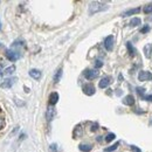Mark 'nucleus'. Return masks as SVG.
<instances>
[{
  "label": "nucleus",
  "instance_id": "nucleus-1",
  "mask_svg": "<svg viewBox=\"0 0 152 152\" xmlns=\"http://www.w3.org/2000/svg\"><path fill=\"white\" fill-rule=\"evenodd\" d=\"M108 8V5L103 1H93L89 6V14H95L97 12L105 11Z\"/></svg>",
  "mask_w": 152,
  "mask_h": 152
},
{
  "label": "nucleus",
  "instance_id": "nucleus-2",
  "mask_svg": "<svg viewBox=\"0 0 152 152\" xmlns=\"http://www.w3.org/2000/svg\"><path fill=\"white\" fill-rule=\"evenodd\" d=\"M6 57L11 61V62H15V61H18L20 58V56H21V54L20 53H18V52H15V50H13V49H7L6 50Z\"/></svg>",
  "mask_w": 152,
  "mask_h": 152
},
{
  "label": "nucleus",
  "instance_id": "nucleus-3",
  "mask_svg": "<svg viewBox=\"0 0 152 152\" xmlns=\"http://www.w3.org/2000/svg\"><path fill=\"white\" fill-rule=\"evenodd\" d=\"M98 70L97 69H87V70H84V73H83V75L84 77L88 80V81H93V80H95L96 77L98 76Z\"/></svg>",
  "mask_w": 152,
  "mask_h": 152
},
{
  "label": "nucleus",
  "instance_id": "nucleus-4",
  "mask_svg": "<svg viewBox=\"0 0 152 152\" xmlns=\"http://www.w3.org/2000/svg\"><path fill=\"white\" fill-rule=\"evenodd\" d=\"M114 45H115V38L114 35H109L107 37L105 40H104V47L108 52H111L114 49Z\"/></svg>",
  "mask_w": 152,
  "mask_h": 152
},
{
  "label": "nucleus",
  "instance_id": "nucleus-5",
  "mask_svg": "<svg viewBox=\"0 0 152 152\" xmlns=\"http://www.w3.org/2000/svg\"><path fill=\"white\" fill-rule=\"evenodd\" d=\"M23 48H25V42L22 40H17V41L13 42L11 49H13V50H15V52H18V53L21 54V52H22Z\"/></svg>",
  "mask_w": 152,
  "mask_h": 152
},
{
  "label": "nucleus",
  "instance_id": "nucleus-6",
  "mask_svg": "<svg viewBox=\"0 0 152 152\" xmlns=\"http://www.w3.org/2000/svg\"><path fill=\"white\" fill-rule=\"evenodd\" d=\"M17 77H10V78H6V80H4V82L0 84V87L1 88H11L15 82H17Z\"/></svg>",
  "mask_w": 152,
  "mask_h": 152
},
{
  "label": "nucleus",
  "instance_id": "nucleus-7",
  "mask_svg": "<svg viewBox=\"0 0 152 152\" xmlns=\"http://www.w3.org/2000/svg\"><path fill=\"white\" fill-rule=\"evenodd\" d=\"M82 90H83V93H84L86 95H88V96H91L95 94V87H94L93 84H90V83L84 84L83 88H82Z\"/></svg>",
  "mask_w": 152,
  "mask_h": 152
},
{
  "label": "nucleus",
  "instance_id": "nucleus-8",
  "mask_svg": "<svg viewBox=\"0 0 152 152\" xmlns=\"http://www.w3.org/2000/svg\"><path fill=\"white\" fill-rule=\"evenodd\" d=\"M138 80L139 81H151L152 80V74L150 72H144V70H142V72H139V74H138Z\"/></svg>",
  "mask_w": 152,
  "mask_h": 152
},
{
  "label": "nucleus",
  "instance_id": "nucleus-9",
  "mask_svg": "<svg viewBox=\"0 0 152 152\" xmlns=\"http://www.w3.org/2000/svg\"><path fill=\"white\" fill-rule=\"evenodd\" d=\"M110 83H111V78H110L109 76H105V77H103V78L99 81L98 86H99V88H101V89H104V88H107Z\"/></svg>",
  "mask_w": 152,
  "mask_h": 152
},
{
  "label": "nucleus",
  "instance_id": "nucleus-10",
  "mask_svg": "<svg viewBox=\"0 0 152 152\" xmlns=\"http://www.w3.org/2000/svg\"><path fill=\"white\" fill-rule=\"evenodd\" d=\"M139 11H140V8H139V7H136V8H132V10H128V11H125L122 15H123V17H130V15H133V14L139 13Z\"/></svg>",
  "mask_w": 152,
  "mask_h": 152
},
{
  "label": "nucleus",
  "instance_id": "nucleus-11",
  "mask_svg": "<svg viewBox=\"0 0 152 152\" xmlns=\"http://www.w3.org/2000/svg\"><path fill=\"white\" fill-rule=\"evenodd\" d=\"M123 103L125 105H133L134 104V98L132 95H128L123 98Z\"/></svg>",
  "mask_w": 152,
  "mask_h": 152
},
{
  "label": "nucleus",
  "instance_id": "nucleus-12",
  "mask_svg": "<svg viewBox=\"0 0 152 152\" xmlns=\"http://www.w3.org/2000/svg\"><path fill=\"white\" fill-rule=\"evenodd\" d=\"M58 101V94L57 93H52L49 96V104L50 105H55Z\"/></svg>",
  "mask_w": 152,
  "mask_h": 152
},
{
  "label": "nucleus",
  "instance_id": "nucleus-13",
  "mask_svg": "<svg viewBox=\"0 0 152 152\" xmlns=\"http://www.w3.org/2000/svg\"><path fill=\"white\" fill-rule=\"evenodd\" d=\"M78 149H80L81 151H83V152H89V151H91L93 146H91L90 144H87V143H82V144H80Z\"/></svg>",
  "mask_w": 152,
  "mask_h": 152
},
{
  "label": "nucleus",
  "instance_id": "nucleus-14",
  "mask_svg": "<svg viewBox=\"0 0 152 152\" xmlns=\"http://www.w3.org/2000/svg\"><path fill=\"white\" fill-rule=\"evenodd\" d=\"M29 76L33 77V78H35V80H39L41 77V72L38 70V69H31L29 70Z\"/></svg>",
  "mask_w": 152,
  "mask_h": 152
},
{
  "label": "nucleus",
  "instance_id": "nucleus-15",
  "mask_svg": "<svg viewBox=\"0 0 152 152\" xmlns=\"http://www.w3.org/2000/svg\"><path fill=\"white\" fill-rule=\"evenodd\" d=\"M126 48H128V52H129L130 56H134L136 55V49H134V47L132 46L131 42H126Z\"/></svg>",
  "mask_w": 152,
  "mask_h": 152
},
{
  "label": "nucleus",
  "instance_id": "nucleus-16",
  "mask_svg": "<svg viewBox=\"0 0 152 152\" xmlns=\"http://www.w3.org/2000/svg\"><path fill=\"white\" fill-rule=\"evenodd\" d=\"M14 72H15V67H14V66H11V67L6 68L2 74H4V75H11V74H13Z\"/></svg>",
  "mask_w": 152,
  "mask_h": 152
},
{
  "label": "nucleus",
  "instance_id": "nucleus-17",
  "mask_svg": "<svg viewBox=\"0 0 152 152\" xmlns=\"http://www.w3.org/2000/svg\"><path fill=\"white\" fill-rule=\"evenodd\" d=\"M73 136L77 138V137H80V136H82V129H81V125H77L75 128V130H74V133H73Z\"/></svg>",
  "mask_w": 152,
  "mask_h": 152
},
{
  "label": "nucleus",
  "instance_id": "nucleus-18",
  "mask_svg": "<svg viewBox=\"0 0 152 152\" xmlns=\"http://www.w3.org/2000/svg\"><path fill=\"white\" fill-rule=\"evenodd\" d=\"M144 53H145V56L146 57H150L152 54V47L150 45H148V46H145V48H144Z\"/></svg>",
  "mask_w": 152,
  "mask_h": 152
},
{
  "label": "nucleus",
  "instance_id": "nucleus-19",
  "mask_svg": "<svg viewBox=\"0 0 152 152\" xmlns=\"http://www.w3.org/2000/svg\"><path fill=\"white\" fill-rule=\"evenodd\" d=\"M118 146H119V143L117 142V143H115L114 145H111V146H109V148H105V149H104V152H113V151H115Z\"/></svg>",
  "mask_w": 152,
  "mask_h": 152
},
{
  "label": "nucleus",
  "instance_id": "nucleus-20",
  "mask_svg": "<svg viewBox=\"0 0 152 152\" xmlns=\"http://www.w3.org/2000/svg\"><path fill=\"white\" fill-rule=\"evenodd\" d=\"M53 116H54V109H53V107H49L48 110H47V119L48 121H52Z\"/></svg>",
  "mask_w": 152,
  "mask_h": 152
},
{
  "label": "nucleus",
  "instance_id": "nucleus-21",
  "mask_svg": "<svg viewBox=\"0 0 152 152\" xmlns=\"http://www.w3.org/2000/svg\"><path fill=\"white\" fill-rule=\"evenodd\" d=\"M61 76H62V69L60 68V69L57 70L56 73H55V76H54V82H55V83L60 82V78H61Z\"/></svg>",
  "mask_w": 152,
  "mask_h": 152
},
{
  "label": "nucleus",
  "instance_id": "nucleus-22",
  "mask_svg": "<svg viewBox=\"0 0 152 152\" xmlns=\"http://www.w3.org/2000/svg\"><path fill=\"white\" fill-rule=\"evenodd\" d=\"M136 91H137V94L139 95L140 98H144V97H145V96H144V91H145L144 88H142V87H137V88H136Z\"/></svg>",
  "mask_w": 152,
  "mask_h": 152
},
{
  "label": "nucleus",
  "instance_id": "nucleus-23",
  "mask_svg": "<svg viewBox=\"0 0 152 152\" xmlns=\"http://www.w3.org/2000/svg\"><path fill=\"white\" fill-rule=\"evenodd\" d=\"M140 25V19L139 18H133L130 20V26H139Z\"/></svg>",
  "mask_w": 152,
  "mask_h": 152
},
{
  "label": "nucleus",
  "instance_id": "nucleus-24",
  "mask_svg": "<svg viewBox=\"0 0 152 152\" xmlns=\"http://www.w3.org/2000/svg\"><path fill=\"white\" fill-rule=\"evenodd\" d=\"M115 138H116L115 133H108V134H107V137H105V142L110 143V142H113V140H114Z\"/></svg>",
  "mask_w": 152,
  "mask_h": 152
},
{
  "label": "nucleus",
  "instance_id": "nucleus-25",
  "mask_svg": "<svg viewBox=\"0 0 152 152\" xmlns=\"http://www.w3.org/2000/svg\"><path fill=\"white\" fill-rule=\"evenodd\" d=\"M144 13H146V14L152 13V5H146V6L144 7Z\"/></svg>",
  "mask_w": 152,
  "mask_h": 152
},
{
  "label": "nucleus",
  "instance_id": "nucleus-26",
  "mask_svg": "<svg viewBox=\"0 0 152 152\" xmlns=\"http://www.w3.org/2000/svg\"><path fill=\"white\" fill-rule=\"evenodd\" d=\"M150 29H151V27H150L149 25H145V26H144V27H143V28L140 29V33H143V34H145V33H148V32H149Z\"/></svg>",
  "mask_w": 152,
  "mask_h": 152
},
{
  "label": "nucleus",
  "instance_id": "nucleus-27",
  "mask_svg": "<svg viewBox=\"0 0 152 152\" xmlns=\"http://www.w3.org/2000/svg\"><path fill=\"white\" fill-rule=\"evenodd\" d=\"M103 66V62L101 61V60H96L95 61V67L96 68H101Z\"/></svg>",
  "mask_w": 152,
  "mask_h": 152
},
{
  "label": "nucleus",
  "instance_id": "nucleus-28",
  "mask_svg": "<svg viewBox=\"0 0 152 152\" xmlns=\"http://www.w3.org/2000/svg\"><path fill=\"white\" fill-rule=\"evenodd\" d=\"M97 129H98V124H97V123H93V124H91V129H90V130H91V131H96Z\"/></svg>",
  "mask_w": 152,
  "mask_h": 152
},
{
  "label": "nucleus",
  "instance_id": "nucleus-29",
  "mask_svg": "<svg viewBox=\"0 0 152 152\" xmlns=\"http://www.w3.org/2000/svg\"><path fill=\"white\" fill-rule=\"evenodd\" d=\"M130 149H131L133 152H142L139 148H137V146H134V145H131V146H130Z\"/></svg>",
  "mask_w": 152,
  "mask_h": 152
},
{
  "label": "nucleus",
  "instance_id": "nucleus-30",
  "mask_svg": "<svg viewBox=\"0 0 152 152\" xmlns=\"http://www.w3.org/2000/svg\"><path fill=\"white\" fill-rule=\"evenodd\" d=\"M4 125H5V119L2 117H0V130L4 128Z\"/></svg>",
  "mask_w": 152,
  "mask_h": 152
},
{
  "label": "nucleus",
  "instance_id": "nucleus-31",
  "mask_svg": "<svg viewBox=\"0 0 152 152\" xmlns=\"http://www.w3.org/2000/svg\"><path fill=\"white\" fill-rule=\"evenodd\" d=\"M144 99H146V101H150V102H152V95H148L144 97Z\"/></svg>",
  "mask_w": 152,
  "mask_h": 152
},
{
  "label": "nucleus",
  "instance_id": "nucleus-32",
  "mask_svg": "<svg viewBox=\"0 0 152 152\" xmlns=\"http://www.w3.org/2000/svg\"><path fill=\"white\" fill-rule=\"evenodd\" d=\"M50 150H52L53 152H56V145H55V144L50 145Z\"/></svg>",
  "mask_w": 152,
  "mask_h": 152
},
{
  "label": "nucleus",
  "instance_id": "nucleus-33",
  "mask_svg": "<svg viewBox=\"0 0 152 152\" xmlns=\"http://www.w3.org/2000/svg\"><path fill=\"white\" fill-rule=\"evenodd\" d=\"M0 29H1V22H0Z\"/></svg>",
  "mask_w": 152,
  "mask_h": 152
},
{
  "label": "nucleus",
  "instance_id": "nucleus-34",
  "mask_svg": "<svg viewBox=\"0 0 152 152\" xmlns=\"http://www.w3.org/2000/svg\"><path fill=\"white\" fill-rule=\"evenodd\" d=\"M151 125H152V119H151Z\"/></svg>",
  "mask_w": 152,
  "mask_h": 152
}]
</instances>
